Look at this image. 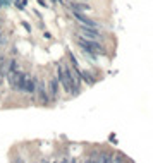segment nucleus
Returning a JSON list of instances; mask_svg holds the SVG:
<instances>
[{
	"label": "nucleus",
	"mask_w": 153,
	"mask_h": 163,
	"mask_svg": "<svg viewBox=\"0 0 153 163\" xmlns=\"http://www.w3.org/2000/svg\"><path fill=\"white\" fill-rule=\"evenodd\" d=\"M34 93H38V96H40V100L43 103L48 102V93H47V89H45V86H43V84H36V91H34Z\"/></svg>",
	"instance_id": "obj_6"
},
{
	"label": "nucleus",
	"mask_w": 153,
	"mask_h": 163,
	"mask_svg": "<svg viewBox=\"0 0 153 163\" xmlns=\"http://www.w3.org/2000/svg\"><path fill=\"white\" fill-rule=\"evenodd\" d=\"M22 91L29 93V94H34L36 91V81L28 74H22Z\"/></svg>",
	"instance_id": "obj_4"
},
{
	"label": "nucleus",
	"mask_w": 153,
	"mask_h": 163,
	"mask_svg": "<svg viewBox=\"0 0 153 163\" xmlns=\"http://www.w3.org/2000/svg\"><path fill=\"white\" fill-rule=\"evenodd\" d=\"M79 76H81V77H83L86 82H88V84H95V79H93V77H91V76H90L86 71H79Z\"/></svg>",
	"instance_id": "obj_8"
},
{
	"label": "nucleus",
	"mask_w": 153,
	"mask_h": 163,
	"mask_svg": "<svg viewBox=\"0 0 153 163\" xmlns=\"http://www.w3.org/2000/svg\"><path fill=\"white\" fill-rule=\"evenodd\" d=\"M78 45L83 48V51H90V53H105V48H103L102 43H98V41L95 40H86V38H78Z\"/></svg>",
	"instance_id": "obj_1"
},
{
	"label": "nucleus",
	"mask_w": 153,
	"mask_h": 163,
	"mask_svg": "<svg viewBox=\"0 0 153 163\" xmlns=\"http://www.w3.org/2000/svg\"><path fill=\"white\" fill-rule=\"evenodd\" d=\"M72 14H74L76 21H78L81 26H86V28H93V29H98V28H100V24H98V22H95V21H91L90 17H86V14H84V12H79V10H72Z\"/></svg>",
	"instance_id": "obj_2"
},
{
	"label": "nucleus",
	"mask_w": 153,
	"mask_h": 163,
	"mask_svg": "<svg viewBox=\"0 0 153 163\" xmlns=\"http://www.w3.org/2000/svg\"><path fill=\"white\" fill-rule=\"evenodd\" d=\"M78 36H81V38H86V40H102V34H100V31L93 29V28H86V26H81V29L78 33Z\"/></svg>",
	"instance_id": "obj_3"
},
{
	"label": "nucleus",
	"mask_w": 153,
	"mask_h": 163,
	"mask_svg": "<svg viewBox=\"0 0 153 163\" xmlns=\"http://www.w3.org/2000/svg\"><path fill=\"white\" fill-rule=\"evenodd\" d=\"M71 9L72 10H79V12H90L91 7L88 4H83V2H71Z\"/></svg>",
	"instance_id": "obj_5"
},
{
	"label": "nucleus",
	"mask_w": 153,
	"mask_h": 163,
	"mask_svg": "<svg viewBox=\"0 0 153 163\" xmlns=\"http://www.w3.org/2000/svg\"><path fill=\"white\" fill-rule=\"evenodd\" d=\"M57 86H59V82L53 79V81L50 82V93H52V98H57V96H59V88H57Z\"/></svg>",
	"instance_id": "obj_7"
}]
</instances>
